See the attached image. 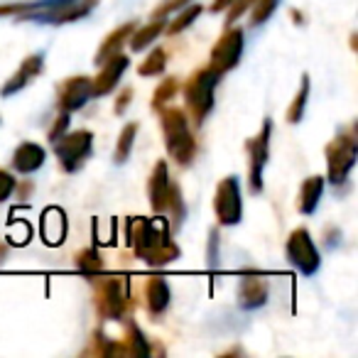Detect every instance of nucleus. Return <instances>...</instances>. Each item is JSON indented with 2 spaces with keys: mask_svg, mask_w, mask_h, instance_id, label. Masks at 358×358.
Returning <instances> with one entry per match:
<instances>
[{
  "mask_svg": "<svg viewBox=\"0 0 358 358\" xmlns=\"http://www.w3.org/2000/svg\"><path fill=\"white\" fill-rule=\"evenodd\" d=\"M42 69H45V55H42V52H35V55L25 57V59L20 62V66L15 69V74L0 86V96H3V99H10V96L20 94L25 86H30V81L35 79V76L42 74Z\"/></svg>",
  "mask_w": 358,
  "mask_h": 358,
  "instance_id": "15",
  "label": "nucleus"
},
{
  "mask_svg": "<svg viewBox=\"0 0 358 358\" xmlns=\"http://www.w3.org/2000/svg\"><path fill=\"white\" fill-rule=\"evenodd\" d=\"M192 0H162L157 8L152 10V17H169L172 13L182 10L185 6H189Z\"/></svg>",
  "mask_w": 358,
  "mask_h": 358,
  "instance_id": "33",
  "label": "nucleus"
},
{
  "mask_svg": "<svg viewBox=\"0 0 358 358\" xmlns=\"http://www.w3.org/2000/svg\"><path fill=\"white\" fill-rule=\"evenodd\" d=\"M164 66H167V50H164V47H155V50H150V55L140 62L138 74L145 76V79L159 76L164 71Z\"/></svg>",
  "mask_w": 358,
  "mask_h": 358,
  "instance_id": "27",
  "label": "nucleus"
},
{
  "mask_svg": "<svg viewBox=\"0 0 358 358\" xmlns=\"http://www.w3.org/2000/svg\"><path fill=\"white\" fill-rule=\"evenodd\" d=\"M324 185H327V179L322 177V174H312V177H307L302 182V187H299L297 192V211L304 216L314 214L319 206V201H322L324 196Z\"/></svg>",
  "mask_w": 358,
  "mask_h": 358,
  "instance_id": "19",
  "label": "nucleus"
},
{
  "mask_svg": "<svg viewBox=\"0 0 358 358\" xmlns=\"http://www.w3.org/2000/svg\"><path fill=\"white\" fill-rule=\"evenodd\" d=\"M231 3H234V0H211L209 10L211 13H221V10H226V8H229Z\"/></svg>",
  "mask_w": 358,
  "mask_h": 358,
  "instance_id": "38",
  "label": "nucleus"
},
{
  "mask_svg": "<svg viewBox=\"0 0 358 358\" xmlns=\"http://www.w3.org/2000/svg\"><path fill=\"white\" fill-rule=\"evenodd\" d=\"M91 148H94V133H91V130L81 128V130H74V133L66 130L55 143V155H57V159H59V167L69 174L79 172L86 159H89Z\"/></svg>",
  "mask_w": 358,
  "mask_h": 358,
  "instance_id": "6",
  "label": "nucleus"
},
{
  "mask_svg": "<svg viewBox=\"0 0 358 358\" xmlns=\"http://www.w3.org/2000/svg\"><path fill=\"white\" fill-rule=\"evenodd\" d=\"M177 91H179V79L177 76H167V79H162V84L155 89V94H152V110H162L164 106H169V101L177 96Z\"/></svg>",
  "mask_w": 358,
  "mask_h": 358,
  "instance_id": "29",
  "label": "nucleus"
},
{
  "mask_svg": "<svg viewBox=\"0 0 358 358\" xmlns=\"http://www.w3.org/2000/svg\"><path fill=\"white\" fill-rule=\"evenodd\" d=\"M270 133H273V120L265 118L263 128L258 130V135L245 143V152H248V187L250 194H260L263 192V172L265 164L270 159Z\"/></svg>",
  "mask_w": 358,
  "mask_h": 358,
  "instance_id": "10",
  "label": "nucleus"
},
{
  "mask_svg": "<svg viewBox=\"0 0 358 358\" xmlns=\"http://www.w3.org/2000/svg\"><path fill=\"white\" fill-rule=\"evenodd\" d=\"M91 280L94 287V307L101 319L108 322H120L125 314V304H128V292H125V280L115 278V275H96Z\"/></svg>",
  "mask_w": 358,
  "mask_h": 358,
  "instance_id": "5",
  "label": "nucleus"
},
{
  "mask_svg": "<svg viewBox=\"0 0 358 358\" xmlns=\"http://www.w3.org/2000/svg\"><path fill=\"white\" fill-rule=\"evenodd\" d=\"M164 27H167V17H152V22H148V25L135 27L133 35H130V40H128L130 50H133V52L148 50V47L152 45L159 35H162Z\"/></svg>",
  "mask_w": 358,
  "mask_h": 358,
  "instance_id": "21",
  "label": "nucleus"
},
{
  "mask_svg": "<svg viewBox=\"0 0 358 358\" xmlns=\"http://www.w3.org/2000/svg\"><path fill=\"white\" fill-rule=\"evenodd\" d=\"M255 0H234L229 8H226V27L229 25H236V22L241 20V17L245 15V13L253 8Z\"/></svg>",
  "mask_w": 358,
  "mask_h": 358,
  "instance_id": "32",
  "label": "nucleus"
},
{
  "mask_svg": "<svg viewBox=\"0 0 358 358\" xmlns=\"http://www.w3.org/2000/svg\"><path fill=\"white\" fill-rule=\"evenodd\" d=\"M327 155V179L331 185H343L351 174V169L356 167L358 159V135L356 128H346L327 145L324 150Z\"/></svg>",
  "mask_w": 358,
  "mask_h": 358,
  "instance_id": "4",
  "label": "nucleus"
},
{
  "mask_svg": "<svg viewBox=\"0 0 358 358\" xmlns=\"http://www.w3.org/2000/svg\"><path fill=\"white\" fill-rule=\"evenodd\" d=\"M243 42H245L243 30L234 25L226 27L224 35L214 42L211 55H209V69L214 71L219 79L238 66L241 57H243Z\"/></svg>",
  "mask_w": 358,
  "mask_h": 358,
  "instance_id": "7",
  "label": "nucleus"
},
{
  "mask_svg": "<svg viewBox=\"0 0 358 358\" xmlns=\"http://www.w3.org/2000/svg\"><path fill=\"white\" fill-rule=\"evenodd\" d=\"M96 6H99V0H69V3H62L57 8H50V10L22 13V17L37 22H52V25H66V22H76L86 17Z\"/></svg>",
  "mask_w": 358,
  "mask_h": 358,
  "instance_id": "13",
  "label": "nucleus"
},
{
  "mask_svg": "<svg viewBox=\"0 0 358 358\" xmlns=\"http://www.w3.org/2000/svg\"><path fill=\"white\" fill-rule=\"evenodd\" d=\"M209 241H211V243H209V265H211V268H214V265H216V260H219V255H216V245H219V231H211V234H209Z\"/></svg>",
  "mask_w": 358,
  "mask_h": 358,
  "instance_id": "37",
  "label": "nucleus"
},
{
  "mask_svg": "<svg viewBox=\"0 0 358 358\" xmlns=\"http://www.w3.org/2000/svg\"><path fill=\"white\" fill-rule=\"evenodd\" d=\"M238 307L245 309V312H253V309L265 307L270 297V280L265 273L260 270H243L238 280Z\"/></svg>",
  "mask_w": 358,
  "mask_h": 358,
  "instance_id": "11",
  "label": "nucleus"
},
{
  "mask_svg": "<svg viewBox=\"0 0 358 358\" xmlns=\"http://www.w3.org/2000/svg\"><path fill=\"white\" fill-rule=\"evenodd\" d=\"M201 13H204V8H201L199 3H194V0H192L189 6H185L182 10H177V17L167 22L164 32H167V35H179V32H185L187 27L194 25V20L201 15Z\"/></svg>",
  "mask_w": 358,
  "mask_h": 358,
  "instance_id": "24",
  "label": "nucleus"
},
{
  "mask_svg": "<svg viewBox=\"0 0 358 358\" xmlns=\"http://www.w3.org/2000/svg\"><path fill=\"white\" fill-rule=\"evenodd\" d=\"M307 101H309V74H302V79H299L297 94H294L292 103L287 106V113H285V118H287L289 125H297L299 120L304 118V110H307Z\"/></svg>",
  "mask_w": 358,
  "mask_h": 358,
  "instance_id": "23",
  "label": "nucleus"
},
{
  "mask_svg": "<svg viewBox=\"0 0 358 358\" xmlns=\"http://www.w3.org/2000/svg\"><path fill=\"white\" fill-rule=\"evenodd\" d=\"M278 6H280V0H255L253 3V8H250V25H255V27H260V25H265V22L273 17V13L278 10Z\"/></svg>",
  "mask_w": 358,
  "mask_h": 358,
  "instance_id": "30",
  "label": "nucleus"
},
{
  "mask_svg": "<svg viewBox=\"0 0 358 358\" xmlns=\"http://www.w3.org/2000/svg\"><path fill=\"white\" fill-rule=\"evenodd\" d=\"M159 125H162L167 155L179 167H189L192 159L196 157V138H194V133H192L189 115L182 108H169V106H164V108L159 110Z\"/></svg>",
  "mask_w": 358,
  "mask_h": 358,
  "instance_id": "2",
  "label": "nucleus"
},
{
  "mask_svg": "<svg viewBox=\"0 0 358 358\" xmlns=\"http://www.w3.org/2000/svg\"><path fill=\"white\" fill-rule=\"evenodd\" d=\"M8 253H10V248H8L6 243H0V265H3L8 260Z\"/></svg>",
  "mask_w": 358,
  "mask_h": 358,
  "instance_id": "39",
  "label": "nucleus"
},
{
  "mask_svg": "<svg viewBox=\"0 0 358 358\" xmlns=\"http://www.w3.org/2000/svg\"><path fill=\"white\" fill-rule=\"evenodd\" d=\"M74 263H76V270H79L81 275H86V278H96V275L106 273L103 258H101V253L96 248L79 250L76 258H74Z\"/></svg>",
  "mask_w": 358,
  "mask_h": 358,
  "instance_id": "25",
  "label": "nucleus"
},
{
  "mask_svg": "<svg viewBox=\"0 0 358 358\" xmlns=\"http://www.w3.org/2000/svg\"><path fill=\"white\" fill-rule=\"evenodd\" d=\"M169 299H172V292H169L167 280L157 278V275L148 278V282H145V307H148V312L152 317H159V314L167 312Z\"/></svg>",
  "mask_w": 358,
  "mask_h": 358,
  "instance_id": "20",
  "label": "nucleus"
},
{
  "mask_svg": "<svg viewBox=\"0 0 358 358\" xmlns=\"http://www.w3.org/2000/svg\"><path fill=\"white\" fill-rule=\"evenodd\" d=\"M125 341L123 348L128 356H150V346H148V338H145V334L140 331V327L133 322V319H125Z\"/></svg>",
  "mask_w": 358,
  "mask_h": 358,
  "instance_id": "22",
  "label": "nucleus"
},
{
  "mask_svg": "<svg viewBox=\"0 0 358 358\" xmlns=\"http://www.w3.org/2000/svg\"><path fill=\"white\" fill-rule=\"evenodd\" d=\"M69 130V113H64V110H59V115L55 118V123H52L50 133H47V138H50V143H57V140L62 138V135Z\"/></svg>",
  "mask_w": 358,
  "mask_h": 358,
  "instance_id": "35",
  "label": "nucleus"
},
{
  "mask_svg": "<svg viewBox=\"0 0 358 358\" xmlns=\"http://www.w3.org/2000/svg\"><path fill=\"white\" fill-rule=\"evenodd\" d=\"M47 159V150L42 148L40 143H32V140H25V143H20L15 148V152H13V169L20 174H32L37 172V169L45 164Z\"/></svg>",
  "mask_w": 358,
  "mask_h": 358,
  "instance_id": "17",
  "label": "nucleus"
},
{
  "mask_svg": "<svg viewBox=\"0 0 358 358\" xmlns=\"http://www.w3.org/2000/svg\"><path fill=\"white\" fill-rule=\"evenodd\" d=\"M285 253H287V260L292 268H297L302 275L312 278V275L319 273L322 268V255L317 250V243H314L312 234H309L304 226L294 229L287 238V245H285Z\"/></svg>",
  "mask_w": 358,
  "mask_h": 358,
  "instance_id": "9",
  "label": "nucleus"
},
{
  "mask_svg": "<svg viewBox=\"0 0 358 358\" xmlns=\"http://www.w3.org/2000/svg\"><path fill=\"white\" fill-rule=\"evenodd\" d=\"M135 138H138V123L123 125V130H120V135H118V143H115V150H113V162L115 164H123L125 159L130 157Z\"/></svg>",
  "mask_w": 358,
  "mask_h": 358,
  "instance_id": "28",
  "label": "nucleus"
},
{
  "mask_svg": "<svg viewBox=\"0 0 358 358\" xmlns=\"http://www.w3.org/2000/svg\"><path fill=\"white\" fill-rule=\"evenodd\" d=\"M216 84H219V76L209 69V66H201L189 74V79L185 81L182 91H185V103H187V115L192 118V123L199 125L209 118V113L214 110L216 103Z\"/></svg>",
  "mask_w": 358,
  "mask_h": 358,
  "instance_id": "3",
  "label": "nucleus"
},
{
  "mask_svg": "<svg viewBox=\"0 0 358 358\" xmlns=\"http://www.w3.org/2000/svg\"><path fill=\"white\" fill-rule=\"evenodd\" d=\"M94 346L89 348V353H96V356H120V353H125V348H123V343H115V341H110L106 334H101V331H94Z\"/></svg>",
  "mask_w": 358,
  "mask_h": 358,
  "instance_id": "31",
  "label": "nucleus"
},
{
  "mask_svg": "<svg viewBox=\"0 0 358 358\" xmlns=\"http://www.w3.org/2000/svg\"><path fill=\"white\" fill-rule=\"evenodd\" d=\"M91 99H94L91 76L76 74V76H69V79L59 81V86H57V108L69 115L84 108Z\"/></svg>",
  "mask_w": 358,
  "mask_h": 358,
  "instance_id": "12",
  "label": "nucleus"
},
{
  "mask_svg": "<svg viewBox=\"0 0 358 358\" xmlns=\"http://www.w3.org/2000/svg\"><path fill=\"white\" fill-rule=\"evenodd\" d=\"M164 214L169 216L172 221V229H179L182 221H185V196H182V189L177 185H169V192H167V201H164Z\"/></svg>",
  "mask_w": 358,
  "mask_h": 358,
  "instance_id": "26",
  "label": "nucleus"
},
{
  "mask_svg": "<svg viewBox=\"0 0 358 358\" xmlns=\"http://www.w3.org/2000/svg\"><path fill=\"white\" fill-rule=\"evenodd\" d=\"M15 187H17L15 177H13V174L8 172V169L0 167V204H3V201L10 199L13 192H15Z\"/></svg>",
  "mask_w": 358,
  "mask_h": 358,
  "instance_id": "34",
  "label": "nucleus"
},
{
  "mask_svg": "<svg viewBox=\"0 0 358 358\" xmlns=\"http://www.w3.org/2000/svg\"><path fill=\"white\" fill-rule=\"evenodd\" d=\"M130 243L135 255L152 268H164L182 255L179 245L169 238V226L159 219H133Z\"/></svg>",
  "mask_w": 358,
  "mask_h": 358,
  "instance_id": "1",
  "label": "nucleus"
},
{
  "mask_svg": "<svg viewBox=\"0 0 358 358\" xmlns=\"http://www.w3.org/2000/svg\"><path fill=\"white\" fill-rule=\"evenodd\" d=\"M214 214L219 226H236L243 221V196H241V179L229 174L216 185Z\"/></svg>",
  "mask_w": 358,
  "mask_h": 358,
  "instance_id": "8",
  "label": "nucleus"
},
{
  "mask_svg": "<svg viewBox=\"0 0 358 358\" xmlns=\"http://www.w3.org/2000/svg\"><path fill=\"white\" fill-rule=\"evenodd\" d=\"M130 101H133V89L130 86H125L123 91H120L118 96H115V103H113V113L115 115H123V110L130 106Z\"/></svg>",
  "mask_w": 358,
  "mask_h": 358,
  "instance_id": "36",
  "label": "nucleus"
},
{
  "mask_svg": "<svg viewBox=\"0 0 358 358\" xmlns=\"http://www.w3.org/2000/svg\"><path fill=\"white\" fill-rule=\"evenodd\" d=\"M172 179H169V167L164 159L155 162L152 172L148 179V196H150V206H152L155 214H164V201H167V192Z\"/></svg>",
  "mask_w": 358,
  "mask_h": 358,
  "instance_id": "16",
  "label": "nucleus"
},
{
  "mask_svg": "<svg viewBox=\"0 0 358 358\" xmlns=\"http://www.w3.org/2000/svg\"><path fill=\"white\" fill-rule=\"evenodd\" d=\"M135 27H138V22H125V25L110 30L108 35L103 37V42L99 45V50H96V57H94L96 64L101 66L106 59H108V57L123 52V45H128V40H130V35H133Z\"/></svg>",
  "mask_w": 358,
  "mask_h": 358,
  "instance_id": "18",
  "label": "nucleus"
},
{
  "mask_svg": "<svg viewBox=\"0 0 358 358\" xmlns=\"http://www.w3.org/2000/svg\"><path fill=\"white\" fill-rule=\"evenodd\" d=\"M128 55H123V52H118V55L108 57V59L101 64L99 74L91 79V89H94V96H106L110 94V91L115 89V86L120 84V79H123V74L128 71Z\"/></svg>",
  "mask_w": 358,
  "mask_h": 358,
  "instance_id": "14",
  "label": "nucleus"
}]
</instances>
